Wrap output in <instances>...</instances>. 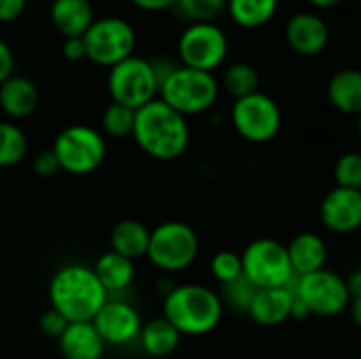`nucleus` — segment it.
Returning a JSON list of instances; mask_svg holds the SVG:
<instances>
[{
  "label": "nucleus",
  "instance_id": "nucleus-1",
  "mask_svg": "<svg viewBox=\"0 0 361 359\" xmlns=\"http://www.w3.org/2000/svg\"><path fill=\"white\" fill-rule=\"evenodd\" d=\"M131 138L150 159L176 161L188 150L190 127L186 116H182L157 97L154 102L135 110V125Z\"/></svg>",
  "mask_w": 361,
  "mask_h": 359
},
{
  "label": "nucleus",
  "instance_id": "nucleus-2",
  "mask_svg": "<svg viewBox=\"0 0 361 359\" xmlns=\"http://www.w3.org/2000/svg\"><path fill=\"white\" fill-rule=\"evenodd\" d=\"M108 298L93 269L85 264H66L57 269L49 281L51 307L70 324L91 322Z\"/></svg>",
  "mask_w": 361,
  "mask_h": 359
},
{
  "label": "nucleus",
  "instance_id": "nucleus-3",
  "mask_svg": "<svg viewBox=\"0 0 361 359\" xmlns=\"http://www.w3.org/2000/svg\"><path fill=\"white\" fill-rule=\"evenodd\" d=\"M224 315L220 294L201 284L173 286L163 300V317L182 336H205L214 332Z\"/></svg>",
  "mask_w": 361,
  "mask_h": 359
},
{
  "label": "nucleus",
  "instance_id": "nucleus-4",
  "mask_svg": "<svg viewBox=\"0 0 361 359\" xmlns=\"http://www.w3.org/2000/svg\"><path fill=\"white\" fill-rule=\"evenodd\" d=\"M220 97V80L212 72L180 66L161 83L159 99L182 116H197L216 106Z\"/></svg>",
  "mask_w": 361,
  "mask_h": 359
},
{
  "label": "nucleus",
  "instance_id": "nucleus-5",
  "mask_svg": "<svg viewBox=\"0 0 361 359\" xmlns=\"http://www.w3.org/2000/svg\"><path fill=\"white\" fill-rule=\"evenodd\" d=\"M61 171L72 176H89L106 161V138L89 125H70L61 129L51 146Z\"/></svg>",
  "mask_w": 361,
  "mask_h": 359
},
{
  "label": "nucleus",
  "instance_id": "nucleus-6",
  "mask_svg": "<svg viewBox=\"0 0 361 359\" xmlns=\"http://www.w3.org/2000/svg\"><path fill=\"white\" fill-rule=\"evenodd\" d=\"M243 275L258 288H292L296 275L288 256L286 243L273 237H260L245 245L241 252Z\"/></svg>",
  "mask_w": 361,
  "mask_h": 359
},
{
  "label": "nucleus",
  "instance_id": "nucleus-7",
  "mask_svg": "<svg viewBox=\"0 0 361 359\" xmlns=\"http://www.w3.org/2000/svg\"><path fill=\"white\" fill-rule=\"evenodd\" d=\"M199 256V237L195 229L180 220L161 222L150 231L146 258L163 273L186 271Z\"/></svg>",
  "mask_w": 361,
  "mask_h": 359
},
{
  "label": "nucleus",
  "instance_id": "nucleus-8",
  "mask_svg": "<svg viewBox=\"0 0 361 359\" xmlns=\"http://www.w3.org/2000/svg\"><path fill=\"white\" fill-rule=\"evenodd\" d=\"M87 59L102 68H112L135 55L137 36L129 21L121 17H102L91 23L82 36Z\"/></svg>",
  "mask_w": 361,
  "mask_h": 359
},
{
  "label": "nucleus",
  "instance_id": "nucleus-9",
  "mask_svg": "<svg viewBox=\"0 0 361 359\" xmlns=\"http://www.w3.org/2000/svg\"><path fill=\"white\" fill-rule=\"evenodd\" d=\"M108 93L112 102L129 106L133 110L159 97V78L154 74L152 61L140 55H131L116 63L108 72Z\"/></svg>",
  "mask_w": 361,
  "mask_h": 359
},
{
  "label": "nucleus",
  "instance_id": "nucleus-10",
  "mask_svg": "<svg viewBox=\"0 0 361 359\" xmlns=\"http://www.w3.org/2000/svg\"><path fill=\"white\" fill-rule=\"evenodd\" d=\"M231 123L237 135L245 142L267 144L279 135L283 116L279 104L271 95L256 91L247 97L235 99L231 108Z\"/></svg>",
  "mask_w": 361,
  "mask_h": 359
},
{
  "label": "nucleus",
  "instance_id": "nucleus-11",
  "mask_svg": "<svg viewBox=\"0 0 361 359\" xmlns=\"http://www.w3.org/2000/svg\"><path fill=\"white\" fill-rule=\"evenodd\" d=\"M292 292L307 305L309 313L317 317H336L345 313L351 305L347 279L336 271H330L328 267L296 277L292 284Z\"/></svg>",
  "mask_w": 361,
  "mask_h": 359
},
{
  "label": "nucleus",
  "instance_id": "nucleus-12",
  "mask_svg": "<svg viewBox=\"0 0 361 359\" xmlns=\"http://www.w3.org/2000/svg\"><path fill=\"white\" fill-rule=\"evenodd\" d=\"M228 55V38L216 23H190L178 38L180 66L212 72L218 70Z\"/></svg>",
  "mask_w": 361,
  "mask_h": 359
},
{
  "label": "nucleus",
  "instance_id": "nucleus-13",
  "mask_svg": "<svg viewBox=\"0 0 361 359\" xmlns=\"http://www.w3.org/2000/svg\"><path fill=\"white\" fill-rule=\"evenodd\" d=\"M97 334L106 343V347H127L133 341L140 339L142 332V317L135 307H131L125 300L108 298L106 305L97 311V315L91 320Z\"/></svg>",
  "mask_w": 361,
  "mask_h": 359
},
{
  "label": "nucleus",
  "instance_id": "nucleus-14",
  "mask_svg": "<svg viewBox=\"0 0 361 359\" xmlns=\"http://www.w3.org/2000/svg\"><path fill=\"white\" fill-rule=\"evenodd\" d=\"M319 220L334 235H351L361 229V190L334 186L319 203Z\"/></svg>",
  "mask_w": 361,
  "mask_h": 359
},
{
  "label": "nucleus",
  "instance_id": "nucleus-15",
  "mask_svg": "<svg viewBox=\"0 0 361 359\" xmlns=\"http://www.w3.org/2000/svg\"><path fill=\"white\" fill-rule=\"evenodd\" d=\"M286 42L294 53L313 57L328 47L330 28L322 15L313 11H300L294 13L286 23Z\"/></svg>",
  "mask_w": 361,
  "mask_h": 359
},
{
  "label": "nucleus",
  "instance_id": "nucleus-16",
  "mask_svg": "<svg viewBox=\"0 0 361 359\" xmlns=\"http://www.w3.org/2000/svg\"><path fill=\"white\" fill-rule=\"evenodd\" d=\"M292 307H294L292 288L258 290L247 311V317L262 328H277L288 320H292Z\"/></svg>",
  "mask_w": 361,
  "mask_h": 359
},
{
  "label": "nucleus",
  "instance_id": "nucleus-17",
  "mask_svg": "<svg viewBox=\"0 0 361 359\" xmlns=\"http://www.w3.org/2000/svg\"><path fill=\"white\" fill-rule=\"evenodd\" d=\"M38 87L27 76L13 74L0 85V110L13 123L32 116L38 108Z\"/></svg>",
  "mask_w": 361,
  "mask_h": 359
},
{
  "label": "nucleus",
  "instance_id": "nucleus-18",
  "mask_svg": "<svg viewBox=\"0 0 361 359\" xmlns=\"http://www.w3.org/2000/svg\"><path fill=\"white\" fill-rule=\"evenodd\" d=\"M286 248H288V256H290L296 277L326 269L328 243L322 235H317L313 231H302V233L294 235Z\"/></svg>",
  "mask_w": 361,
  "mask_h": 359
},
{
  "label": "nucleus",
  "instance_id": "nucleus-19",
  "mask_svg": "<svg viewBox=\"0 0 361 359\" xmlns=\"http://www.w3.org/2000/svg\"><path fill=\"white\" fill-rule=\"evenodd\" d=\"M49 17L53 28L63 38H82L95 21L89 0H53Z\"/></svg>",
  "mask_w": 361,
  "mask_h": 359
},
{
  "label": "nucleus",
  "instance_id": "nucleus-20",
  "mask_svg": "<svg viewBox=\"0 0 361 359\" xmlns=\"http://www.w3.org/2000/svg\"><path fill=\"white\" fill-rule=\"evenodd\" d=\"M57 345L63 359H102L106 351V343L91 322L68 324L63 334L57 339Z\"/></svg>",
  "mask_w": 361,
  "mask_h": 359
},
{
  "label": "nucleus",
  "instance_id": "nucleus-21",
  "mask_svg": "<svg viewBox=\"0 0 361 359\" xmlns=\"http://www.w3.org/2000/svg\"><path fill=\"white\" fill-rule=\"evenodd\" d=\"M93 273L97 275V279L104 286V290L108 292V296H114V294L125 292L133 284L135 264H133V260L110 250L97 258V262L93 264Z\"/></svg>",
  "mask_w": 361,
  "mask_h": 359
},
{
  "label": "nucleus",
  "instance_id": "nucleus-22",
  "mask_svg": "<svg viewBox=\"0 0 361 359\" xmlns=\"http://www.w3.org/2000/svg\"><path fill=\"white\" fill-rule=\"evenodd\" d=\"M328 99L343 114H361V70H338L328 83Z\"/></svg>",
  "mask_w": 361,
  "mask_h": 359
},
{
  "label": "nucleus",
  "instance_id": "nucleus-23",
  "mask_svg": "<svg viewBox=\"0 0 361 359\" xmlns=\"http://www.w3.org/2000/svg\"><path fill=\"white\" fill-rule=\"evenodd\" d=\"M148 243H150V229L140 220H121L112 226L110 250L133 262L148 254Z\"/></svg>",
  "mask_w": 361,
  "mask_h": 359
},
{
  "label": "nucleus",
  "instance_id": "nucleus-24",
  "mask_svg": "<svg viewBox=\"0 0 361 359\" xmlns=\"http://www.w3.org/2000/svg\"><path fill=\"white\" fill-rule=\"evenodd\" d=\"M140 347L148 358H169L182 341V334L161 315L142 326Z\"/></svg>",
  "mask_w": 361,
  "mask_h": 359
},
{
  "label": "nucleus",
  "instance_id": "nucleus-25",
  "mask_svg": "<svg viewBox=\"0 0 361 359\" xmlns=\"http://www.w3.org/2000/svg\"><path fill=\"white\" fill-rule=\"evenodd\" d=\"M279 8V0H228L226 13L243 30L267 25Z\"/></svg>",
  "mask_w": 361,
  "mask_h": 359
},
{
  "label": "nucleus",
  "instance_id": "nucleus-26",
  "mask_svg": "<svg viewBox=\"0 0 361 359\" xmlns=\"http://www.w3.org/2000/svg\"><path fill=\"white\" fill-rule=\"evenodd\" d=\"M260 87V76H258V70L252 66V63H245V61H235L231 63L224 74H222V83H220V89H224L233 99H241V97H247Z\"/></svg>",
  "mask_w": 361,
  "mask_h": 359
},
{
  "label": "nucleus",
  "instance_id": "nucleus-27",
  "mask_svg": "<svg viewBox=\"0 0 361 359\" xmlns=\"http://www.w3.org/2000/svg\"><path fill=\"white\" fill-rule=\"evenodd\" d=\"M27 157V138L13 121H0V169L19 165Z\"/></svg>",
  "mask_w": 361,
  "mask_h": 359
},
{
  "label": "nucleus",
  "instance_id": "nucleus-28",
  "mask_svg": "<svg viewBox=\"0 0 361 359\" xmlns=\"http://www.w3.org/2000/svg\"><path fill=\"white\" fill-rule=\"evenodd\" d=\"M228 0H178L173 13L190 23H216L218 17L226 13Z\"/></svg>",
  "mask_w": 361,
  "mask_h": 359
},
{
  "label": "nucleus",
  "instance_id": "nucleus-29",
  "mask_svg": "<svg viewBox=\"0 0 361 359\" xmlns=\"http://www.w3.org/2000/svg\"><path fill=\"white\" fill-rule=\"evenodd\" d=\"M135 125V110L123 104H108L106 110L102 112V131L108 138H129L133 133Z\"/></svg>",
  "mask_w": 361,
  "mask_h": 359
},
{
  "label": "nucleus",
  "instance_id": "nucleus-30",
  "mask_svg": "<svg viewBox=\"0 0 361 359\" xmlns=\"http://www.w3.org/2000/svg\"><path fill=\"white\" fill-rule=\"evenodd\" d=\"M258 288L243 275L226 286H222V292H220V300L224 305V309L228 307L231 311L235 313H243L247 315L252 303H254V296H256Z\"/></svg>",
  "mask_w": 361,
  "mask_h": 359
},
{
  "label": "nucleus",
  "instance_id": "nucleus-31",
  "mask_svg": "<svg viewBox=\"0 0 361 359\" xmlns=\"http://www.w3.org/2000/svg\"><path fill=\"white\" fill-rule=\"evenodd\" d=\"M209 271L212 277L220 284L226 286L239 277H243V262H241V254L233 252V250H222L218 254H214L212 262H209Z\"/></svg>",
  "mask_w": 361,
  "mask_h": 359
},
{
  "label": "nucleus",
  "instance_id": "nucleus-32",
  "mask_svg": "<svg viewBox=\"0 0 361 359\" xmlns=\"http://www.w3.org/2000/svg\"><path fill=\"white\" fill-rule=\"evenodd\" d=\"M334 182L341 188L361 190V152H345L334 165Z\"/></svg>",
  "mask_w": 361,
  "mask_h": 359
},
{
  "label": "nucleus",
  "instance_id": "nucleus-33",
  "mask_svg": "<svg viewBox=\"0 0 361 359\" xmlns=\"http://www.w3.org/2000/svg\"><path fill=\"white\" fill-rule=\"evenodd\" d=\"M68 320L59 313V311H55L53 307L49 309V311H44L42 313V317H40V332L47 336V339H59L61 334H63V330L68 328Z\"/></svg>",
  "mask_w": 361,
  "mask_h": 359
},
{
  "label": "nucleus",
  "instance_id": "nucleus-34",
  "mask_svg": "<svg viewBox=\"0 0 361 359\" xmlns=\"http://www.w3.org/2000/svg\"><path fill=\"white\" fill-rule=\"evenodd\" d=\"M32 169L38 178H53L61 171L59 161L53 154V150H40L32 161Z\"/></svg>",
  "mask_w": 361,
  "mask_h": 359
},
{
  "label": "nucleus",
  "instance_id": "nucleus-35",
  "mask_svg": "<svg viewBox=\"0 0 361 359\" xmlns=\"http://www.w3.org/2000/svg\"><path fill=\"white\" fill-rule=\"evenodd\" d=\"M27 0H0V23H11L23 15Z\"/></svg>",
  "mask_w": 361,
  "mask_h": 359
},
{
  "label": "nucleus",
  "instance_id": "nucleus-36",
  "mask_svg": "<svg viewBox=\"0 0 361 359\" xmlns=\"http://www.w3.org/2000/svg\"><path fill=\"white\" fill-rule=\"evenodd\" d=\"M61 55L68 61H82V59H87V51H85L82 38H63Z\"/></svg>",
  "mask_w": 361,
  "mask_h": 359
},
{
  "label": "nucleus",
  "instance_id": "nucleus-37",
  "mask_svg": "<svg viewBox=\"0 0 361 359\" xmlns=\"http://www.w3.org/2000/svg\"><path fill=\"white\" fill-rule=\"evenodd\" d=\"M15 74V57H13V51L11 47L0 38V85Z\"/></svg>",
  "mask_w": 361,
  "mask_h": 359
},
{
  "label": "nucleus",
  "instance_id": "nucleus-38",
  "mask_svg": "<svg viewBox=\"0 0 361 359\" xmlns=\"http://www.w3.org/2000/svg\"><path fill=\"white\" fill-rule=\"evenodd\" d=\"M142 11H167L173 8L178 0H131Z\"/></svg>",
  "mask_w": 361,
  "mask_h": 359
},
{
  "label": "nucleus",
  "instance_id": "nucleus-39",
  "mask_svg": "<svg viewBox=\"0 0 361 359\" xmlns=\"http://www.w3.org/2000/svg\"><path fill=\"white\" fill-rule=\"evenodd\" d=\"M347 279V288H349V294L351 298H360L361 296V269H355Z\"/></svg>",
  "mask_w": 361,
  "mask_h": 359
},
{
  "label": "nucleus",
  "instance_id": "nucleus-40",
  "mask_svg": "<svg viewBox=\"0 0 361 359\" xmlns=\"http://www.w3.org/2000/svg\"><path fill=\"white\" fill-rule=\"evenodd\" d=\"M307 317H311V313H309V309H307V305L300 300V298H296V294H294V307H292V320H307Z\"/></svg>",
  "mask_w": 361,
  "mask_h": 359
},
{
  "label": "nucleus",
  "instance_id": "nucleus-41",
  "mask_svg": "<svg viewBox=\"0 0 361 359\" xmlns=\"http://www.w3.org/2000/svg\"><path fill=\"white\" fill-rule=\"evenodd\" d=\"M349 315H351V322L361 330V296L360 298H351V305H349Z\"/></svg>",
  "mask_w": 361,
  "mask_h": 359
},
{
  "label": "nucleus",
  "instance_id": "nucleus-42",
  "mask_svg": "<svg viewBox=\"0 0 361 359\" xmlns=\"http://www.w3.org/2000/svg\"><path fill=\"white\" fill-rule=\"evenodd\" d=\"M309 4H313L315 8H334V6H338L343 0H307Z\"/></svg>",
  "mask_w": 361,
  "mask_h": 359
},
{
  "label": "nucleus",
  "instance_id": "nucleus-43",
  "mask_svg": "<svg viewBox=\"0 0 361 359\" xmlns=\"http://www.w3.org/2000/svg\"><path fill=\"white\" fill-rule=\"evenodd\" d=\"M357 135H360V140H361V114L357 116Z\"/></svg>",
  "mask_w": 361,
  "mask_h": 359
},
{
  "label": "nucleus",
  "instance_id": "nucleus-44",
  "mask_svg": "<svg viewBox=\"0 0 361 359\" xmlns=\"http://www.w3.org/2000/svg\"><path fill=\"white\" fill-rule=\"evenodd\" d=\"M360 11H361V0H360Z\"/></svg>",
  "mask_w": 361,
  "mask_h": 359
}]
</instances>
